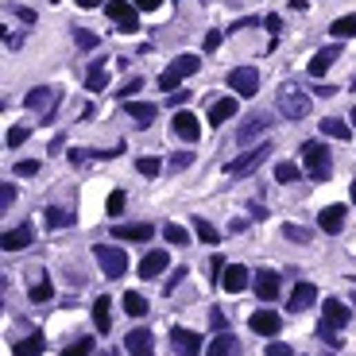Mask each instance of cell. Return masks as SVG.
I'll return each mask as SVG.
<instances>
[{
	"mask_svg": "<svg viewBox=\"0 0 356 356\" xmlns=\"http://www.w3.org/2000/svg\"><path fill=\"white\" fill-rule=\"evenodd\" d=\"M132 4H136L139 12H155L159 4H163V0H132Z\"/></svg>",
	"mask_w": 356,
	"mask_h": 356,
	"instance_id": "11a10c76",
	"label": "cell"
},
{
	"mask_svg": "<svg viewBox=\"0 0 356 356\" xmlns=\"http://www.w3.org/2000/svg\"><path fill=\"white\" fill-rule=\"evenodd\" d=\"M89 353H93V337H78L62 348V356H89Z\"/></svg>",
	"mask_w": 356,
	"mask_h": 356,
	"instance_id": "8d00e7d4",
	"label": "cell"
},
{
	"mask_svg": "<svg viewBox=\"0 0 356 356\" xmlns=\"http://www.w3.org/2000/svg\"><path fill=\"white\" fill-rule=\"evenodd\" d=\"M225 267H228V264H225V256H221V252H217L213 259H209V275H213V283H217V279L225 275Z\"/></svg>",
	"mask_w": 356,
	"mask_h": 356,
	"instance_id": "bcb514c9",
	"label": "cell"
},
{
	"mask_svg": "<svg viewBox=\"0 0 356 356\" xmlns=\"http://www.w3.org/2000/svg\"><path fill=\"white\" fill-rule=\"evenodd\" d=\"M256 16H248V20H237V23H233V31H244V28H256Z\"/></svg>",
	"mask_w": 356,
	"mask_h": 356,
	"instance_id": "6f0895ef",
	"label": "cell"
},
{
	"mask_svg": "<svg viewBox=\"0 0 356 356\" xmlns=\"http://www.w3.org/2000/svg\"><path fill=\"white\" fill-rule=\"evenodd\" d=\"M314 302H317V287H314V283H298V287L290 290L287 310H290V314H302V310H310Z\"/></svg>",
	"mask_w": 356,
	"mask_h": 356,
	"instance_id": "2e32d148",
	"label": "cell"
},
{
	"mask_svg": "<svg viewBox=\"0 0 356 356\" xmlns=\"http://www.w3.org/2000/svg\"><path fill=\"white\" fill-rule=\"evenodd\" d=\"M221 39H225L221 31H209V35H206V50H217V47H221Z\"/></svg>",
	"mask_w": 356,
	"mask_h": 356,
	"instance_id": "db71d44e",
	"label": "cell"
},
{
	"mask_svg": "<svg viewBox=\"0 0 356 356\" xmlns=\"http://www.w3.org/2000/svg\"><path fill=\"white\" fill-rule=\"evenodd\" d=\"M59 101H62V89H55V86H35L28 97H23V105H28V109L43 120V124H50V120H55V109H59Z\"/></svg>",
	"mask_w": 356,
	"mask_h": 356,
	"instance_id": "3957f363",
	"label": "cell"
},
{
	"mask_svg": "<svg viewBox=\"0 0 356 356\" xmlns=\"http://www.w3.org/2000/svg\"><path fill=\"white\" fill-rule=\"evenodd\" d=\"M8 12H12V16H20L23 23H35V20H39V16H35L31 8H20V4H8Z\"/></svg>",
	"mask_w": 356,
	"mask_h": 356,
	"instance_id": "c3c4849f",
	"label": "cell"
},
{
	"mask_svg": "<svg viewBox=\"0 0 356 356\" xmlns=\"http://www.w3.org/2000/svg\"><path fill=\"white\" fill-rule=\"evenodd\" d=\"M271 124H275V117H271V112H256L252 120H244V124H240L237 139H240V144H252V139L264 136V132L271 128Z\"/></svg>",
	"mask_w": 356,
	"mask_h": 356,
	"instance_id": "7c38bea8",
	"label": "cell"
},
{
	"mask_svg": "<svg viewBox=\"0 0 356 356\" xmlns=\"http://www.w3.org/2000/svg\"><path fill=\"white\" fill-rule=\"evenodd\" d=\"M317 225H322V233L337 237V233L345 228V206H326L322 213H317Z\"/></svg>",
	"mask_w": 356,
	"mask_h": 356,
	"instance_id": "d6986e66",
	"label": "cell"
},
{
	"mask_svg": "<svg viewBox=\"0 0 356 356\" xmlns=\"http://www.w3.org/2000/svg\"><path fill=\"white\" fill-rule=\"evenodd\" d=\"M109 86V78H105V59H93V66H89V74H86V89L89 93H101V89Z\"/></svg>",
	"mask_w": 356,
	"mask_h": 356,
	"instance_id": "4316f807",
	"label": "cell"
},
{
	"mask_svg": "<svg viewBox=\"0 0 356 356\" xmlns=\"http://www.w3.org/2000/svg\"><path fill=\"white\" fill-rule=\"evenodd\" d=\"M124 201H128V198H124V190H112V194H109V213H112V217L124 213Z\"/></svg>",
	"mask_w": 356,
	"mask_h": 356,
	"instance_id": "f6af8a7d",
	"label": "cell"
},
{
	"mask_svg": "<svg viewBox=\"0 0 356 356\" xmlns=\"http://www.w3.org/2000/svg\"><path fill=\"white\" fill-rule=\"evenodd\" d=\"M31 240H35V228L31 225H16V228H8L4 237H0V248L4 252H20V248H28Z\"/></svg>",
	"mask_w": 356,
	"mask_h": 356,
	"instance_id": "5bb4252c",
	"label": "cell"
},
{
	"mask_svg": "<svg viewBox=\"0 0 356 356\" xmlns=\"http://www.w3.org/2000/svg\"><path fill=\"white\" fill-rule=\"evenodd\" d=\"M221 287L228 290V295H237V290L248 287V267L244 264H228L225 275H221Z\"/></svg>",
	"mask_w": 356,
	"mask_h": 356,
	"instance_id": "7402d4cb",
	"label": "cell"
},
{
	"mask_svg": "<svg viewBox=\"0 0 356 356\" xmlns=\"http://www.w3.org/2000/svg\"><path fill=\"white\" fill-rule=\"evenodd\" d=\"M170 345H175V353H178V356H198V353H201V337L178 326L175 333H170Z\"/></svg>",
	"mask_w": 356,
	"mask_h": 356,
	"instance_id": "9a60e30c",
	"label": "cell"
},
{
	"mask_svg": "<svg viewBox=\"0 0 356 356\" xmlns=\"http://www.w3.org/2000/svg\"><path fill=\"white\" fill-rule=\"evenodd\" d=\"M314 93H317V97H333L337 86H314Z\"/></svg>",
	"mask_w": 356,
	"mask_h": 356,
	"instance_id": "91938a15",
	"label": "cell"
},
{
	"mask_svg": "<svg viewBox=\"0 0 356 356\" xmlns=\"http://www.w3.org/2000/svg\"><path fill=\"white\" fill-rule=\"evenodd\" d=\"M275 178L283 182V186H287V182H298V178H302V167H298V163H279Z\"/></svg>",
	"mask_w": 356,
	"mask_h": 356,
	"instance_id": "d590c367",
	"label": "cell"
},
{
	"mask_svg": "<svg viewBox=\"0 0 356 356\" xmlns=\"http://www.w3.org/2000/svg\"><path fill=\"white\" fill-rule=\"evenodd\" d=\"M298 151H302V167H306V175L314 178V182H326V178L333 175V155H329V148L322 139H306Z\"/></svg>",
	"mask_w": 356,
	"mask_h": 356,
	"instance_id": "7a4b0ae2",
	"label": "cell"
},
{
	"mask_svg": "<svg viewBox=\"0 0 356 356\" xmlns=\"http://www.w3.org/2000/svg\"><path fill=\"white\" fill-rule=\"evenodd\" d=\"M201 70V59L198 55H178L175 62H170L163 74H159V86L167 89V93H175L178 86H182V78H190V74H198Z\"/></svg>",
	"mask_w": 356,
	"mask_h": 356,
	"instance_id": "277c9868",
	"label": "cell"
},
{
	"mask_svg": "<svg viewBox=\"0 0 356 356\" xmlns=\"http://www.w3.org/2000/svg\"><path fill=\"white\" fill-rule=\"evenodd\" d=\"M353 302H356V298H353Z\"/></svg>",
	"mask_w": 356,
	"mask_h": 356,
	"instance_id": "be15d7a7",
	"label": "cell"
},
{
	"mask_svg": "<svg viewBox=\"0 0 356 356\" xmlns=\"http://www.w3.org/2000/svg\"><path fill=\"white\" fill-rule=\"evenodd\" d=\"M182 279H186V267H175V275L167 279V295H170V290L178 287V283H182Z\"/></svg>",
	"mask_w": 356,
	"mask_h": 356,
	"instance_id": "f5cc1de1",
	"label": "cell"
},
{
	"mask_svg": "<svg viewBox=\"0 0 356 356\" xmlns=\"http://www.w3.org/2000/svg\"><path fill=\"white\" fill-rule=\"evenodd\" d=\"M23 139H28V128H23V124H16V128H8V148H20Z\"/></svg>",
	"mask_w": 356,
	"mask_h": 356,
	"instance_id": "7dc6e473",
	"label": "cell"
},
{
	"mask_svg": "<svg viewBox=\"0 0 356 356\" xmlns=\"http://www.w3.org/2000/svg\"><path fill=\"white\" fill-rule=\"evenodd\" d=\"M16 175H20V178L39 175V159H20V163H16Z\"/></svg>",
	"mask_w": 356,
	"mask_h": 356,
	"instance_id": "7bdbcfd3",
	"label": "cell"
},
{
	"mask_svg": "<svg viewBox=\"0 0 356 356\" xmlns=\"http://www.w3.org/2000/svg\"><path fill=\"white\" fill-rule=\"evenodd\" d=\"M139 89H144V78H128V81H124V86L117 89L120 105H124V101H132V97H136V93H139Z\"/></svg>",
	"mask_w": 356,
	"mask_h": 356,
	"instance_id": "f35d334b",
	"label": "cell"
},
{
	"mask_svg": "<svg viewBox=\"0 0 356 356\" xmlns=\"http://www.w3.org/2000/svg\"><path fill=\"white\" fill-rule=\"evenodd\" d=\"M322 310H326V317H322V322H329L333 329H345V326H348V317H353V314H348V306L341 302V298H329V302H326Z\"/></svg>",
	"mask_w": 356,
	"mask_h": 356,
	"instance_id": "603a6c76",
	"label": "cell"
},
{
	"mask_svg": "<svg viewBox=\"0 0 356 356\" xmlns=\"http://www.w3.org/2000/svg\"><path fill=\"white\" fill-rule=\"evenodd\" d=\"M186 167H194V151H175L170 155V170H186Z\"/></svg>",
	"mask_w": 356,
	"mask_h": 356,
	"instance_id": "b9f144b4",
	"label": "cell"
},
{
	"mask_svg": "<svg viewBox=\"0 0 356 356\" xmlns=\"http://www.w3.org/2000/svg\"><path fill=\"white\" fill-rule=\"evenodd\" d=\"M267 356H295V353H290V345H283V341H271V345H267Z\"/></svg>",
	"mask_w": 356,
	"mask_h": 356,
	"instance_id": "f907efd6",
	"label": "cell"
},
{
	"mask_svg": "<svg viewBox=\"0 0 356 356\" xmlns=\"http://www.w3.org/2000/svg\"><path fill=\"white\" fill-rule=\"evenodd\" d=\"M43 348H47L43 333H31V337H23V341H16L12 353H16V356H43Z\"/></svg>",
	"mask_w": 356,
	"mask_h": 356,
	"instance_id": "f1b7e54d",
	"label": "cell"
},
{
	"mask_svg": "<svg viewBox=\"0 0 356 356\" xmlns=\"http://www.w3.org/2000/svg\"><path fill=\"white\" fill-rule=\"evenodd\" d=\"M70 225H74L70 209H47V228H70Z\"/></svg>",
	"mask_w": 356,
	"mask_h": 356,
	"instance_id": "e575fe53",
	"label": "cell"
},
{
	"mask_svg": "<svg viewBox=\"0 0 356 356\" xmlns=\"http://www.w3.org/2000/svg\"><path fill=\"white\" fill-rule=\"evenodd\" d=\"M124 117L136 120V128H151V124H155V105H144V101H124Z\"/></svg>",
	"mask_w": 356,
	"mask_h": 356,
	"instance_id": "ffe728a7",
	"label": "cell"
},
{
	"mask_svg": "<svg viewBox=\"0 0 356 356\" xmlns=\"http://www.w3.org/2000/svg\"><path fill=\"white\" fill-rule=\"evenodd\" d=\"M163 240H167V244H190V233L182 225H175V221H167V225H163Z\"/></svg>",
	"mask_w": 356,
	"mask_h": 356,
	"instance_id": "d6a6232c",
	"label": "cell"
},
{
	"mask_svg": "<svg viewBox=\"0 0 356 356\" xmlns=\"http://www.w3.org/2000/svg\"><path fill=\"white\" fill-rule=\"evenodd\" d=\"M194 233H198V240H201V244H217V228H213V225H209V221L206 217H194Z\"/></svg>",
	"mask_w": 356,
	"mask_h": 356,
	"instance_id": "836d02e7",
	"label": "cell"
},
{
	"mask_svg": "<svg viewBox=\"0 0 356 356\" xmlns=\"http://www.w3.org/2000/svg\"><path fill=\"white\" fill-rule=\"evenodd\" d=\"M112 298H105V295H101V298H93V322H97V333H109V329H112Z\"/></svg>",
	"mask_w": 356,
	"mask_h": 356,
	"instance_id": "d4e9b609",
	"label": "cell"
},
{
	"mask_svg": "<svg viewBox=\"0 0 356 356\" xmlns=\"http://www.w3.org/2000/svg\"><path fill=\"white\" fill-rule=\"evenodd\" d=\"M74 4H78V8H105L109 0H74Z\"/></svg>",
	"mask_w": 356,
	"mask_h": 356,
	"instance_id": "9f6ffc18",
	"label": "cell"
},
{
	"mask_svg": "<svg viewBox=\"0 0 356 356\" xmlns=\"http://www.w3.org/2000/svg\"><path fill=\"white\" fill-rule=\"evenodd\" d=\"M228 117H237V97H221V101L209 105V124H213V128H221Z\"/></svg>",
	"mask_w": 356,
	"mask_h": 356,
	"instance_id": "cb8c5ba5",
	"label": "cell"
},
{
	"mask_svg": "<svg viewBox=\"0 0 356 356\" xmlns=\"http://www.w3.org/2000/svg\"><path fill=\"white\" fill-rule=\"evenodd\" d=\"M50 295H55V287H50L47 271H31L28 275V298L31 302H50Z\"/></svg>",
	"mask_w": 356,
	"mask_h": 356,
	"instance_id": "ac0fdd59",
	"label": "cell"
},
{
	"mask_svg": "<svg viewBox=\"0 0 356 356\" xmlns=\"http://www.w3.org/2000/svg\"><path fill=\"white\" fill-rule=\"evenodd\" d=\"M275 105H279V117H287V120L310 117V93L302 86H295V81H283V86H279Z\"/></svg>",
	"mask_w": 356,
	"mask_h": 356,
	"instance_id": "6da1fadb",
	"label": "cell"
},
{
	"mask_svg": "<svg viewBox=\"0 0 356 356\" xmlns=\"http://www.w3.org/2000/svg\"><path fill=\"white\" fill-rule=\"evenodd\" d=\"M124 353L128 356H155V337L148 329H132V333H124Z\"/></svg>",
	"mask_w": 356,
	"mask_h": 356,
	"instance_id": "8fae6325",
	"label": "cell"
},
{
	"mask_svg": "<svg viewBox=\"0 0 356 356\" xmlns=\"http://www.w3.org/2000/svg\"><path fill=\"white\" fill-rule=\"evenodd\" d=\"M167 267H170V256L163 252V248H155V252H148L144 264H139V279H155V275H163Z\"/></svg>",
	"mask_w": 356,
	"mask_h": 356,
	"instance_id": "e0dca14e",
	"label": "cell"
},
{
	"mask_svg": "<svg viewBox=\"0 0 356 356\" xmlns=\"http://www.w3.org/2000/svg\"><path fill=\"white\" fill-rule=\"evenodd\" d=\"M124 314L144 317V314H148V298H144V295H136V290H128V295H124Z\"/></svg>",
	"mask_w": 356,
	"mask_h": 356,
	"instance_id": "1f68e13d",
	"label": "cell"
},
{
	"mask_svg": "<svg viewBox=\"0 0 356 356\" xmlns=\"http://www.w3.org/2000/svg\"><path fill=\"white\" fill-rule=\"evenodd\" d=\"M279 283H283L279 271H256V275H252V290L259 295V302H275V298H279Z\"/></svg>",
	"mask_w": 356,
	"mask_h": 356,
	"instance_id": "30bf717a",
	"label": "cell"
},
{
	"mask_svg": "<svg viewBox=\"0 0 356 356\" xmlns=\"http://www.w3.org/2000/svg\"><path fill=\"white\" fill-rule=\"evenodd\" d=\"M337 59H341V47H322L314 59H310V78H326V70L333 66Z\"/></svg>",
	"mask_w": 356,
	"mask_h": 356,
	"instance_id": "44dd1931",
	"label": "cell"
},
{
	"mask_svg": "<svg viewBox=\"0 0 356 356\" xmlns=\"http://www.w3.org/2000/svg\"><path fill=\"white\" fill-rule=\"evenodd\" d=\"M209 326L225 333V329H228V322H225V314H221V310H209Z\"/></svg>",
	"mask_w": 356,
	"mask_h": 356,
	"instance_id": "816d5d0a",
	"label": "cell"
},
{
	"mask_svg": "<svg viewBox=\"0 0 356 356\" xmlns=\"http://www.w3.org/2000/svg\"><path fill=\"white\" fill-rule=\"evenodd\" d=\"M322 132L333 136V139H348V136H353V128H348L341 117H322Z\"/></svg>",
	"mask_w": 356,
	"mask_h": 356,
	"instance_id": "4dcf8cb0",
	"label": "cell"
},
{
	"mask_svg": "<svg viewBox=\"0 0 356 356\" xmlns=\"http://www.w3.org/2000/svg\"><path fill=\"white\" fill-rule=\"evenodd\" d=\"M264 28H267V31H275V35H279V28H283V20H279V16H267V20H264Z\"/></svg>",
	"mask_w": 356,
	"mask_h": 356,
	"instance_id": "680465c9",
	"label": "cell"
},
{
	"mask_svg": "<svg viewBox=\"0 0 356 356\" xmlns=\"http://www.w3.org/2000/svg\"><path fill=\"white\" fill-rule=\"evenodd\" d=\"M136 170H139V175H148V178H155L159 170H163V163L151 159V155H144V159H136Z\"/></svg>",
	"mask_w": 356,
	"mask_h": 356,
	"instance_id": "60d3db41",
	"label": "cell"
},
{
	"mask_svg": "<svg viewBox=\"0 0 356 356\" xmlns=\"http://www.w3.org/2000/svg\"><path fill=\"white\" fill-rule=\"evenodd\" d=\"M12 201H16V186H12V182H4V190H0V209H8Z\"/></svg>",
	"mask_w": 356,
	"mask_h": 356,
	"instance_id": "681fc988",
	"label": "cell"
},
{
	"mask_svg": "<svg viewBox=\"0 0 356 356\" xmlns=\"http://www.w3.org/2000/svg\"><path fill=\"white\" fill-rule=\"evenodd\" d=\"M105 12H109V20L117 23L120 35H136L139 31V8L132 4V0H109Z\"/></svg>",
	"mask_w": 356,
	"mask_h": 356,
	"instance_id": "5b68a950",
	"label": "cell"
},
{
	"mask_svg": "<svg viewBox=\"0 0 356 356\" xmlns=\"http://www.w3.org/2000/svg\"><path fill=\"white\" fill-rule=\"evenodd\" d=\"M271 155V144H259V148H252V151H244L240 159H233L225 167V175H233V178H240V175H252V170L264 163V159Z\"/></svg>",
	"mask_w": 356,
	"mask_h": 356,
	"instance_id": "52a82bcc",
	"label": "cell"
},
{
	"mask_svg": "<svg viewBox=\"0 0 356 356\" xmlns=\"http://www.w3.org/2000/svg\"><path fill=\"white\" fill-rule=\"evenodd\" d=\"M329 31H333V39H356V12L333 20V23H329Z\"/></svg>",
	"mask_w": 356,
	"mask_h": 356,
	"instance_id": "f546056e",
	"label": "cell"
},
{
	"mask_svg": "<svg viewBox=\"0 0 356 356\" xmlns=\"http://www.w3.org/2000/svg\"><path fill=\"white\" fill-rule=\"evenodd\" d=\"M317 337H322L326 345H341V333H337V329L329 326V322H322V326H317Z\"/></svg>",
	"mask_w": 356,
	"mask_h": 356,
	"instance_id": "ee69618b",
	"label": "cell"
},
{
	"mask_svg": "<svg viewBox=\"0 0 356 356\" xmlns=\"http://www.w3.org/2000/svg\"><path fill=\"white\" fill-rule=\"evenodd\" d=\"M105 356H120V353H117V348H109V353H105Z\"/></svg>",
	"mask_w": 356,
	"mask_h": 356,
	"instance_id": "94428289",
	"label": "cell"
},
{
	"mask_svg": "<svg viewBox=\"0 0 356 356\" xmlns=\"http://www.w3.org/2000/svg\"><path fill=\"white\" fill-rule=\"evenodd\" d=\"M248 329L259 337H275L279 329H283V322H279V314H271V310H256V314L248 317Z\"/></svg>",
	"mask_w": 356,
	"mask_h": 356,
	"instance_id": "4fadbf2b",
	"label": "cell"
},
{
	"mask_svg": "<svg viewBox=\"0 0 356 356\" xmlns=\"http://www.w3.org/2000/svg\"><path fill=\"white\" fill-rule=\"evenodd\" d=\"M283 237L290 240V244H310V228H302V225H283Z\"/></svg>",
	"mask_w": 356,
	"mask_h": 356,
	"instance_id": "74e56055",
	"label": "cell"
},
{
	"mask_svg": "<svg viewBox=\"0 0 356 356\" xmlns=\"http://www.w3.org/2000/svg\"><path fill=\"white\" fill-rule=\"evenodd\" d=\"M209 356H240V341L233 333H217L209 345Z\"/></svg>",
	"mask_w": 356,
	"mask_h": 356,
	"instance_id": "484cf974",
	"label": "cell"
},
{
	"mask_svg": "<svg viewBox=\"0 0 356 356\" xmlns=\"http://www.w3.org/2000/svg\"><path fill=\"white\" fill-rule=\"evenodd\" d=\"M170 128H175L178 139H186V144H198V136H201V124H198V117H194L190 109H178L175 120H170Z\"/></svg>",
	"mask_w": 356,
	"mask_h": 356,
	"instance_id": "9c48e42d",
	"label": "cell"
},
{
	"mask_svg": "<svg viewBox=\"0 0 356 356\" xmlns=\"http://www.w3.org/2000/svg\"><path fill=\"white\" fill-rule=\"evenodd\" d=\"M112 237L117 240H151L155 237V228L151 225H117L112 228Z\"/></svg>",
	"mask_w": 356,
	"mask_h": 356,
	"instance_id": "83f0119b",
	"label": "cell"
},
{
	"mask_svg": "<svg viewBox=\"0 0 356 356\" xmlns=\"http://www.w3.org/2000/svg\"><path fill=\"white\" fill-rule=\"evenodd\" d=\"M93 256H97V264H101V271H105V279H120L124 271H128V256H124V248L97 244V248H93Z\"/></svg>",
	"mask_w": 356,
	"mask_h": 356,
	"instance_id": "8992f818",
	"label": "cell"
},
{
	"mask_svg": "<svg viewBox=\"0 0 356 356\" xmlns=\"http://www.w3.org/2000/svg\"><path fill=\"white\" fill-rule=\"evenodd\" d=\"M228 86L237 89V97H256L259 93V70L256 66H237L228 74Z\"/></svg>",
	"mask_w": 356,
	"mask_h": 356,
	"instance_id": "ba28073f",
	"label": "cell"
},
{
	"mask_svg": "<svg viewBox=\"0 0 356 356\" xmlns=\"http://www.w3.org/2000/svg\"><path fill=\"white\" fill-rule=\"evenodd\" d=\"M353 201H356V182H353Z\"/></svg>",
	"mask_w": 356,
	"mask_h": 356,
	"instance_id": "6125c7cd",
	"label": "cell"
},
{
	"mask_svg": "<svg viewBox=\"0 0 356 356\" xmlns=\"http://www.w3.org/2000/svg\"><path fill=\"white\" fill-rule=\"evenodd\" d=\"M74 43H78V47L81 50H93V47H97V35H93V31H86V28H74Z\"/></svg>",
	"mask_w": 356,
	"mask_h": 356,
	"instance_id": "ab89813d",
	"label": "cell"
}]
</instances>
